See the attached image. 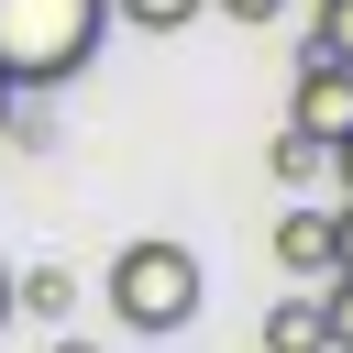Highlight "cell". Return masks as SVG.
I'll return each mask as SVG.
<instances>
[{
	"label": "cell",
	"mask_w": 353,
	"mask_h": 353,
	"mask_svg": "<svg viewBox=\"0 0 353 353\" xmlns=\"http://www.w3.org/2000/svg\"><path fill=\"white\" fill-rule=\"evenodd\" d=\"M99 298H110V320H121V331L165 342V331H188V320H199L210 276H199V254H188V243L143 232V243H121V254L99 265Z\"/></svg>",
	"instance_id": "obj_1"
},
{
	"label": "cell",
	"mask_w": 353,
	"mask_h": 353,
	"mask_svg": "<svg viewBox=\"0 0 353 353\" xmlns=\"http://www.w3.org/2000/svg\"><path fill=\"white\" fill-rule=\"evenodd\" d=\"M110 33V0H0V77L11 88H66Z\"/></svg>",
	"instance_id": "obj_2"
},
{
	"label": "cell",
	"mask_w": 353,
	"mask_h": 353,
	"mask_svg": "<svg viewBox=\"0 0 353 353\" xmlns=\"http://www.w3.org/2000/svg\"><path fill=\"white\" fill-rule=\"evenodd\" d=\"M287 132H309V143H353V66L342 55H298V88H287Z\"/></svg>",
	"instance_id": "obj_3"
},
{
	"label": "cell",
	"mask_w": 353,
	"mask_h": 353,
	"mask_svg": "<svg viewBox=\"0 0 353 353\" xmlns=\"http://www.w3.org/2000/svg\"><path fill=\"white\" fill-rule=\"evenodd\" d=\"M276 265H287L298 287H320V276H331V210H287V221H276Z\"/></svg>",
	"instance_id": "obj_4"
},
{
	"label": "cell",
	"mask_w": 353,
	"mask_h": 353,
	"mask_svg": "<svg viewBox=\"0 0 353 353\" xmlns=\"http://www.w3.org/2000/svg\"><path fill=\"white\" fill-rule=\"evenodd\" d=\"M265 353H331L320 298H276V309H265Z\"/></svg>",
	"instance_id": "obj_5"
},
{
	"label": "cell",
	"mask_w": 353,
	"mask_h": 353,
	"mask_svg": "<svg viewBox=\"0 0 353 353\" xmlns=\"http://www.w3.org/2000/svg\"><path fill=\"white\" fill-rule=\"evenodd\" d=\"M11 309H33V320H66V309H77V276H66V265H33V276H11Z\"/></svg>",
	"instance_id": "obj_6"
},
{
	"label": "cell",
	"mask_w": 353,
	"mask_h": 353,
	"mask_svg": "<svg viewBox=\"0 0 353 353\" xmlns=\"http://www.w3.org/2000/svg\"><path fill=\"white\" fill-rule=\"evenodd\" d=\"M276 188H331V143H309V132H276Z\"/></svg>",
	"instance_id": "obj_7"
},
{
	"label": "cell",
	"mask_w": 353,
	"mask_h": 353,
	"mask_svg": "<svg viewBox=\"0 0 353 353\" xmlns=\"http://www.w3.org/2000/svg\"><path fill=\"white\" fill-rule=\"evenodd\" d=\"M210 0H110V22H132V33H188Z\"/></svg>",
	"instance_id": "obj_8"
},
{
	"label": "cell",
	"mask_w": 353,
	"mask_h": 353,
	"mask_svg": "<svg viewBox=\"0 0 353 353\" xmlns=\"http://www.w3.org/2000/svg\"><path fill=\"white\" fill-rule=\"evenodd\" d=\"M309 298H320V331H331V353H353V276H320Z\"/></svg>",
	"instance_id": "obj_9"
},
{
	"label": "cell",
	"mask_w": 353,
	"mask_h": 353,
	"mask_svg": "<svg viewBox=\"0 0 353 353\" xmlns=\"http://www.w3.org/2000/svg\"><path fill=\"white\" fill-rule=\"evenodd\" d=\"M309 44H320V55H342V66H353V0H320V33H309Z\"/></svg>",
	"instance_id": "obj_10"
},
{
	"label": "cell",
	"mask_w": 353,
	"mask_h": 353,
	"mask_svg": "<svg viewBox=\"0 0 353 353\" xmlns=\"http://www.w3.org/2000/svg\"><path fill=\"white\" fill-rule=\"evenodd\" d=\"M331 276H353V199L331 210Z\"/></svg>",
	"instance_id": "obj_11"
},
{
	"label": "cell",
	"mask_w": 353,
	"mask_h": 353,
	"mask_svg": "<svg viewBox=\"0 0 353 353\" xmlns=\"http://www.w3.org/2000/svg\"><path fill=\"white\" fill-rule=\"evenodd\" d=\"M210 11H232V22H254V33H265V22L287 11V0H210Z\"/></svg>",
	"instance_id": "obj_12"
},
{
	"label": "cell",
	"mask_w": 353,
	"mask_h": 353,
	"mask_svg": "<svg viewBox=\"0 0 353 353\" xmlns=\"http://www.w3.org/2000/svg\"><path fill=\"white\" fill-rule=\"evenodd\" d=\"M331 188H342V199H353V143H331Z\"/></svg>",
	"instance_id": "obj_13"
},
{
	"label": "cell",
	"mask_w": 353,
	"mask_h": 353,
	"mask_svg": "<svg viewBox=\"0 0 353 353\" xmlns=\"http://www.w3.org/2000/svg\"><path fill=\"white\" fill-rule=\"evenodd\" d=\"M0 331H11V265H0Z\"/></svg>",
	"instance_id": "obj_14"
},
{
	"label": "cell",
	"mask_w": 353,
	"mask_h": 353,
	"mask_svg": "<svg viewBox=\"0 0 353 353\" xmlns=\"http://www.w3.org/2000/svg\"><path fill=\"white\" fill-rule=\"evenodd\" d=\"M11 99H22V88H11V77H0V132H11Z\"/></svg>",
	"instance_id": "obj_15"
},
{
	"label": "cell",
	"mask_w": 353,
	"mask_h": 353,
	"mask_svg": "<svg viewBox=\"0 0 353 353\" xmlns=\"http://www.w3.org/2000/svg\"><path fill=\"white\" fill-rule=\"evenodd\" d=\"M55 353H88V342H55Z\"/></svg>",
	"instance_id": "obj_16"
}]
</instances>
